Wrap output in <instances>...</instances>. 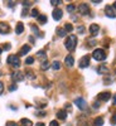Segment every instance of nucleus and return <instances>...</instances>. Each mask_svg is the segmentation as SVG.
<instances>
[{
	"mask_svg": "<svg viewBox=\"0 0 116 126\" xmlns=\"http://www.w3.org/2000/svg\"><path fill=\"white\" fill-rule=\"evenodd\" d=\"M37 116H42V117H43V116H46V112H43V111H42V112H38Z\"/></svg>",
	"mask_w": 116,
	"mask_h": 126,
	"instance_id": "39",
	"label": "nucleus"
},
{
	"mask_svg": "<svg viewBox=\"0 0 116 126\" xmlns=\"http://www.w3.org/2000/svg\"><path fill=\"white\" fill-rule=\"evenodd\" d=\"M50 4L52 5H58V4H62L61 0H50Z\"/></svg>",
	"mask_w": 116,
	"mask_h": 126,
	"instance_id": "31",
	"label": "nucleus"
},
{
	"mask_svg": "<svg viewBox=\"0 0 116 126\" xmlns=\"http://www.w3.org/2000/svg\"><path fill=\"white\" fill-rule=\"evenodd\" d=\"M29 40H30V42H34V40H35V39H34V38H33V37H29Z\"/></svg>",
	"mask_w": 116,
	"mask_h": 126,
	"instance_id": "46",
	"label": "nucleus"
},
{
	"mask_svg": "<svg viewBox=\"0 0 116 126\" xmlns=\"http://www.w3.org/2000/svg\"><path fill=\"white\" fill-rule=\"evenodd\" d=\"M35 126H44V124H43V122H38Z\"/></svg>",
	"mask_w": 116,
	"mask_h": 126,
	"instance_id": "45",
	"label": "nucleus"
},
{
	"mask_svg": "<svg viewBox=\"0 0 116 126\" xmlns=\"http://www.w3.org/2000/svg\"><path fill=\"white\" fill-rule=\"evenodd\" d=\"M97 72L100 73V75H105V73H107V68L105 67L103 64H101V66L97 68Z\"/></svg>",
	"mask_w": 116,
	"mask_h": 126,
	"instance_id": "20",
	"label": "nucleus"
},
{
	"mask_svg": "<svg viewBox=\"0 0 116 126\" xmlns=\"http://www.w3.org/2000/svg\"><path fill=\"white\" fill-rule=\"evenodd\" d=\"M48 67H49V63H48L47 61H46V62H43V63H42V66H40V68H42V69H44V71H46V69H48Z\"/></svg>",
	"mask_w": 116,
	"mask_h": 126,
	"instance_id": "27",
	"label": "nucleus"
},
{
	"mask_svg": "<svg viewBox=\"0 0 116 126\" xmlns=\"http://www.w3.org/2000/svg\"><path fill=\"white\" fill-rule=\"evenodd\" d=\"M100 107V103L99 102H93V109H99Z\"/></svg>",
	"mask_w": 116,
	"mask_h": 126,
	"instance_id": "38",
	"label": "nucleus"
},
{
	"mask_svg": "<svg viewBox=\"0 0 116 126\" xmlns=\"http://www.w3.org/2000/svg\"><path fill=\"white\" fill-rule=\"evenodd\" d=\"M76 10V6L73 5V4H69V5H67V12L68 13H73Z\"/></svg>",
	"mask_w": 116,
	"mask_h": 126,
	"instance_id": "24",
	"label": "nucleus"
},
{
	"mask_svg": "<svg viewBox=\"0 0 116 126\" xmlns=\"http://www.w3.org/2000/svg\"><path fill=\"white\" fill-rule=\"evenodd\" d=\"M62 14H63V12H62L61 9L57 8V9L53 10V13H52V16H53L54 20H61V19H62Z\"/></svg>",
	"mask_w": 116,
	"mask_h": 126,
	"instance_id": "11",
	"label": "nucleus"
},
{
	"mask_svg": "<svg viewBox=\"0 0 116 126\" xmlns=\"http://www.w3.org/2000/svg\"><path fill=\"white\" fill-rule=\"evenodd\" d=\"M12 79L14 81V82H22L23 79H24V75L22 72H14L13 75H12Z\"/></svg>",
	"mask_w": 116,
	"mask_h": 126,
	"instance_id": "7",
	"label": "nucleus"
},
{
	"mask_svg": "<svg viewBox=\"0 0 116 126\" xmlns=\"http://www.w3.org/2000/svg\"><path fill=\"white\" fill-rule=\"evenodd\" d=\"M5 126H19V125L17 122H14V121H9V122H6Z\"/></svg>",
	"mask_w": 116,
	"mask_h": 126,
	"instance_id": "32",
	"label": "nucleus"
},
{
	"mask_svg": "<svg viewBox=\"0 0 116 126\" xmlns=\"http://www.w3.org/2000/svg\"><path fill=\"white\" fill-rule=\"evenodd\" d=\"M27 14H28L27 9H24V10H23V14H22V15H23V16H27Z\"/></svg>",
	"mask_w": 116,
	"mask_h": 126,
	"instance_id": "42",
	"label": "nucleus"
},
{
	"mask_svg": "<svg viewBox=\"0 0 116 126\" xmlns=\"http://www.w3.org/2000/svg\"><path fill=\"white\" fill-rule=\"evenodd\" d=\"M114 6H115V8H116V1H115V3H114Z\"/></svg>",
	"mask_w": 116,
	"mask_h": 126,
	"instance_id": "49",
	"label": "nucleus"
},
{
	"mask_svg": "<svg viewBox=\"0 0 116 126\" xmlns=\"http://www.w3.org/2000/svg\"><path fill=\"white\" fill-rule=\"evenodd\" d=\"M97 98L100 101H105V102H106V101H109L111 98V93L110 92H101V93H99Z\"/></svg>",
	"mask_w": 116,
	"mask_h": 126,
	"instance_id": "10",
	"label": "nucleus"
},
{
	"mask_svg": "<svg viewBox=\"0 0 116 126\" xmlns=\"http://www.w3.org/2000/svg\"><path fill=\"white\" fill-rule=\"evenodd\" d=\"M29 50H30V46L25 44V46H23L22 48H20V50H19V54H20V56H24V54H27V53H28Z\"/></svg>",
	"mask_w": 116,
	"mask_h": 126,
	"instance_id": "14",
	"label": "nucleus"
},
{
	"mask_svg": "<svg viewBox=\"0 0 116 126\" xmlns=\"http://www.w3.org/2000/svg\"><path fill=\"white\" fill-rule=\"evenodd\" d=\"M17 88H18L17 85H13V86H10V87H9V91H15Z\"/></svg>",
	"mask_w": 116,
	"mask_h": 126,
	"instance_id": "35",
	"label": "nucleus"
},
{
	"mask_svg": "<svg viewBox=\"0 0 116 126\" xmlns=\"http://www.w3.org/2000/svg\"><path fill=\"white\" fill-rule=\"evenodd\" d=\"M99 30H100V27H99L97 24H91V27H90V33H91L93 37L97 35Z\"/></svg>",
	"mask_w": 116,
	"mask_h": 126,
	"instance_id": "12",
	"label": "nucleus"
},
{
	"mask_svg": "<svg viewBox=\"0 0 116 126\" xmlns=\"http://www.w3.org/2000/svg\"><path fill=\"white\" fill-rule=\"evenodd\" d=\"M66 109H67L68 111H71V110H72V107H71V105H69V103H67V105H66Z\"/></svg>",
	"mask_w": 116,
	"mask_h": 126,
	"instance_id": "40",
	"label": "nucleus"
},
{
	"mask_svg": "<svg viewBox=\"0 0 116 126\" xmlns=\"http://www.w3.org/2000/svg\"><path fill=\"white\" fill-rule=\"evenodd\" d=\"M105 14L109 18H116V8L114 5H107L105 8Z\"/></svg>",
	"mask_w": 116,
	"mask_h": 126,
	"instance_id": "5",
	"label": "nucleus"
},
{
	"mask_svg": "<svg viewBox=\"0 0 116 126\" xmlns=\"http://www.w3.org/2000/svg\"><path fill=\"white\" fill-rule=\"evenodd\" d=\"M77 30H78L80 34H83V33H85V27H83V25H80V27L77 28Z\"/></svg>",
	"mask_w": 116,
	"mask_h": 126,
	"instance_id": "30",
	"label": "nucleus"
},
{
	"mask_svg": "<svg viewBox=\"0 0 116 126\" xmlns=\"http://www.w3.org/2000/svg\"><path fill=\"white\" fill-rule=\"evenodd\" d=\"M3 49H4V50H9V49H10V44H9V43H6V44L4 46V48H3Z\"/></svg>",
	"mask_w": 116,
	"mask_h": 126,
	"instance_id": "36",
	"label": "nucleus"
},
{
	"mask_svg": "<svg viewBox=\"0 0 116 126\" xmlns=\"http://www.w3.org/2000/svg\"><path fill=\"white\" fill-rule=\"evenodd\" d=\"M30 15L33 16V18H38V16H39V13H38V10H37V9H32V12H30Z\"/></svg>",
	"mask_w": 116,
	"mask_h": 126,
	"instance_id": "26",
	"label": "nucleus"
},
{
	"mask_svg": "<svg viewBox=\"0 0 116 126\" xmlns=\"http://www.w3.org/2000/svg\"><path fill=\"white\" fill-rule=\"evenodd\" d=\"M110 122H111V125H116V115H114V116L111 117Z\"/></svg>",
	"mask_w": 116,
	"mask_h": 126,
	"instance_id": "33",
	"label": "nucleus"
},
{
	"mask_svg": "<svg viewBox=\"0 0 116 126\" xmlns=\"http://www.w3.org/2000/svg\"><path fill=\"white\" fill-rule=\"evenodd\" d=\"M75 105H76V106L81 110V111H87V102L85 101V100H83L82 97H77L76 100H75Z\"/></svg>",
	"mask_w": 116,
	"mask_h": 126,
	"instance_id": "4",
	"label": "nucleus"
},
{
	"mask_svg": "<svg viewBox=\"0 0 116 126\" xmlns=\"http://www.w3.org/2000/svg\"><path fill=\"white\" fill-rule=\"evenodd\" d=\"M57 117H58L59 120H66V119H67V112H66L65 110H59V111L57 112Z\"/></svg>",
	"mask_w": 116,
	"mask_h": 126,
	"instance_id": "16",
	"label": "nucleus"
},
{
	"mask_svg": "<svg viewBox=\"0 0 116 126\" xmlns=\"http://www.w3.org/2000/svg\"><path fill=\"white\" fill-rule=\"evenodd\" d=\"M90 64V56H85L80 59V68H86Z\"/></svg>",
	"mask_w": 116,
	"mask_h": 126,
	"instance_id": "8",
	"label": "nucleus"
},
{
	"mask_svg": "<svg viewBox=\"0 0 116 126\" xmlns=\"http://www.w3.org/2000/svg\"><path fill=\"white\" fill-rule=\"evenodd\" d=\"M65 30H66V33H71V32L73 30L72 24H66V25H65Z\"/></svg>",
	"mask_w": 116,
	"mask_h": 126,
	"instance_id": "25",
	"label": "nucleus"
},
{
	"mask_svg": "<svg viewBox=\"0 0 116 126\" xmlns=\"http://www.w3.org/2000/svg\"><path fill=\"white\" fill-rule=\"evenodd\" d=\"M38 22H39L40 24L47 23V16H46V15H39V16H38Z\"/></svg>",
	"mask_w": 116,
	"mask_h": 126,
	"instance_id": "22",
	"label": "nucleus"
},
{
	"mask_svg": "<svg viewBox=\"0 0 116 126\" xmlns=\"http://www.w3.org/2000/svg\"><path fill=\"white\" fill-rule=\"evenodd\" d=\"M52 68H53V69H56V71H58V69L61 68V62H58V61H54L53 63H52Z\"/></svg>",
	"mask_w": 116,
	"mask_h": 126,
	"instance_id": "21",
	"label": "nucleus"
},
{
	"mask_svg": "<svg viewBox=\"0 0 116 126\" xmlns=\"http://www.w3.org/2000/svg\"><path fill=\"white\" fill-rule=\"evenodd\" d=\"M8 63L10 66H13L14 68H19L20 67V59H19V56L17 54H12L8 57Z\"/></svg>",
	"mask_w": 116,
	"mask_h": 126,
	"instance_id": "3",
	"label": "nucleus"
},
{
	"mask_svg": "<svg viewBox=\"0 0 116 126\" xmlns=\"http://www.w3.org/2000/svg\"><path fill=\"white\" fill-rule=\"evenodd\" d=\"M65 63H66L67 67H72L73 64H75V59H73V57H72L71 54H68V56L66 57V59H65Z\"/></svg>",
	"mask_w": 116,
	"mask_h": 126,
	"instance_id": "13",
	"label": "nucleus"
},
{
	"mask_svg": "<svg viewBox=\"0 0 116 126\" xmlns=\"http://www.w3.org/2000/svg\"><path fill=\"white\" fill-rule=\"evenodd\" d=\"M32 30H33V32H34V33H35V34H38L39 37H43V35H42V34L39 33V32H38V28H37L35 25H32Z\"/></svg>",
	"mask_w": 116,
	"mask_h": 126,
	"instance_id": "29",
	"label": "nucleus"
},
{
	"mask_svg": "<svg viewBox=\"0 0 116 126\" xmlns=\"http://www.w3.org/2000/svg\"><path fill=\"white\" fill-rule=\"evenodd\" d=\"M1 52H3V48H0V54H1Z\"/></svg>",
	"mask_w": 116,
	"mask_h": 126,
	"instance_id": "48",
	"label": "nucleus"
},
{
	"mask_svg": "<svg viewBox=\"0 0 116 126\" xmlns=\"http://www.w3.org/2000/svg\"><path fill=\"white\" fill-rule=\"evenodd\" d=\"M3 91H4V85H3L1 82H0V94L3 93Z\"/></svg>",
	"mask_w": 116,
	"mask_h": 126,
	"instance_id": "37",
	"label": "nucleus"
},
{
	"mask_svg": "<svg viewBox=\"0 0 116 126\" xmlns=\"http://www.w3.org/2000/svg\"><path fill=\"white\" fill-rule=\"evenodd\" d=\"M23 32H24V24L23 23H18L17 28H15V33L17 34H22Z\"/></svg>",
	"mask_w": 116,
	"mask_h": 126,
	"instance_id": "17",
	"label": "nucleus"
},
{
	"mask_svg": "<svg viewBox=\"0 0 116 126\" xmlns=\"http://www.w3.org/2000/svg\"><path fill=\"white\" fill-rule=\"evenodd\" d=\"M57 34H58L59 37H65V35H66V30L62 29V28H58V29H57Z\"/></svg>",
	"mask_w": 116,
	"mask_h": 126,
	"instance_id": "23",
	"label": "nucleus"
},
{
	"mask_svg": "<svg viewBox=\"0 0 116 126\" xmlns=\"http://www.w3.org/2000/svg\"><path fill=\"white\" fill-rule=\"evenodd\" d=\"M37 57L42 61V63L47 61V56H46V52H44V50H39L38 53H37Z\"/></svg>",
	"mask_w": 116,
	"mask_h": 126,
	"instance_id": "15",
	"label": "nucleus"
},
{
	"mask_svg": "<svg viewBox=\"0 0 116 126\" xmlns=\"http://www.w3.org/2000/svg\"><path fill=\"white\" fill-rule=\"evenodd\" d=\"M92 57H93L95 61L101 62V61H105V59H106V53H105V50H103V49L99 48V49H95V50H93Z\"/></svg>",
	"mask_w": 116,
	"mask_h": 126,
	"instance_id": "2",
	"label": "nucleus"
},
{
	"mask_svg": "<svg viewBox=\"0 0 116 126\" xmlns=\"http://www.w3.org/2000/svg\"><path fill=\"white\" fill-rule=\"evenodd\" d=\"M0 76H1V72H0Z\"/></svg>",
	"mask_w": 116,
	"mask_h": 126,
	"instance_id": "50",
	"label": "nucleus"
},
{
	"mask_svg": "<svg viewBox=\"0 0 116 126\" xmlns=\"http://www.w3.org/2000/svg\"><path fill=\"white\" fill-rule=\"evenodd\" d=\"M93 125H95V126H102V125H103V119H102V117H97V119H95Z\"/></svg>",
	"mask_w": 116,
	"mask_h": 126,
	"instance_id": "18",
	"label": "nucleus"
},
{
	"mask_svg": "<svg viewBox=\"0 0 116 126\" xmlns=\"http://www.w3.org/2000/svg\"><path fill=\"white\" fill-rule=\"evenodd\" d=\"M9 32H10L9 24H6L4 22H0V34H8Z\"/></svg>",
	"mask_w": 116,
	"mask_h": 126,
	"instance_id": "9",
	"label": "nucleus"
},
{
	"mask_svg": "<svg viewBox=\"0 0 116 126\" xmlns=\"http://www.w3.org/2000/svg\"><path fill=\"white\" fill-rule=\"evenodd\" d=\"M112 101H114V105H116V93L114 94V98H112Z\"/></svg>",
	"mask_w": 116,
	"mask_h": 126,
	"instance_id": "43",
	"label": "nucleus"
},
{
	"mask_svg": "<svg viewBox=\"0 0 116 126\" xmlns=\"http://www.w3.org/2000/svg\"><path fill=\"white\" fill-rule=\"evenodd\" d=\"M49 126H59V125H58V122H57V121H54V120H53V121H50V122H49Z\"/></svg>",
	"mask_w": 116,
	"mask_h": 126,
	"instance_id": "34",
	"label": "nucleus"
},
{
	"mask_svg": "<svg viewBox=\"0 0 116 126\" xmlns=\"http://www.w3.org/2000/svg\"><path fill=\"white\" fill-rule=\"evenodd\" d=\"M20 124H22L23 126H32L33 125V122H32L30 120H28V119H22L20 120Z\"/></svg>",
	"mask_w": 116,
	"mask_h": 126,
	"instance_id": "19",
	"label": "nucleus"
},
{
	"mask_svg": "<svg viewBox=\"0 0 116 126\" xmlns=\"http://www.w3.org/2000/svg\"><path fill=\"white\" fill-rule=\"evenodd\" d=\"M23 5L27 8V6H29V5H30V3H29V1H24V3H23Z\"/></svg>",
	"mask_w": 116,
	"mask_h": 126,
	"instance_id": "41",
	"label": "nucleus"
},
{
	"mask_svg": "<svg viewBox=\"0 0 116 126\" xmlns=\"http://www.w3.org/2000/svg\"><path fill=\"white\" fill-rule=\"evenodd\" d=\"M92 3H93V4H96V5H97V4H100L101 1H100V0H96V1H95V0H93V1H92Z\"/></svg>",
	"mask_w": 116,
	"mask_h": 126,
	"instance_id": "44",
	"label": "nucleus"
},
{
	"mask_svg": "<svg viewBox=\"0 0 116 126\" xmlns=\"http://www.w3.org/2000/svg\"><path fill=\"white\" fill-rule=\"evenodd\" d=\"M115 73H116V69H115Z\"/></svg>",
	"mask_w": 116,
	"mask_h": 126,
	"instance_id": "51",
	"label": "nucleus"
},
{
	"mask_svg": "<svg viewBox=\"0 0 116 126\" xmlns=\"http://www.w3.org/2000/svg\"><path fill=\"white\" fill-rule=\"evenodd\" d=\"M76 46H77V37L75 34L68 35L67 39H66V42H65V47L67 48V50H69V52L75 50Z\"/></svg>",
	"mask_w": 116,
	"mask_h": 126,
	"instance_id": "1",
	"label": "nucleus"
},
{
	"mask_svg": "<svg viewBox=\"0 0 116 126\" xmlns=\"http://www.w3.org/2000/svg\"><path fill=\"white\" fill-rule=\"evenodd\" d=\"M33 62H34V58H33V57H28V58L25 59V64H32Z\"/></svg>",
	"mask_w": 116,
	"mask_h": 126,
	"instance_id": "28",
	"label": "nucleus"
},
{
	"mask_svg": "<svg viewBox=\"0 0 116 126\" xmlns=\"http://www.w3.org/2000/svg\"><path fill=\"white\" fill-rule=\"evenodd\" d=\"M78 12H80L81 15H87V14H90V8L86 3H82L78 6Z\"/></svg>",
	"mask_w": 116,
	"mask_h": 126,
	"instance_id": "6",
	"label": "nucleus"
},
{
	"mask_svg": "<svg viewBox=\"0 0 116 126\" xmlns=\"http://www.w3.org/2000/svg\"><path fill=\"white\" fill-rule=\"evenodd\" d=\"M14 5H15V3H13V1H12V3H9V6H14Z\"/></svg>",
	"mask_w": 116,
	"mask_h": 126,
	"instance_id": "47",
	"label": "nucleus"
}]
</instances>
